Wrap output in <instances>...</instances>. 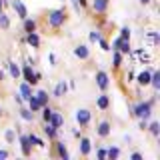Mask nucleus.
Instances as JSON below:
<instances>
[{
  "mask_svg": "<svg viewBox=\"0 0 160 160\" xmlns=\"http://www.w3.org/2000/svg\"><path fill=\"white\" fill-rule=\"evenodd\" d=\"M152 106H154V98L146 100V102H138L136 106H132V116L140 120H148L150 114H152Z\"/></svg>",
  "mask_w": 160,
  "mask_h": 160,
  "instance_id": "obj_1",
  "label": "nucleus"
},
{
  "mask_svg": "<svg viewBox=\"0 0 160 160\" xmlns=\"http://www.w3.org/2000/svg\"><path fill=\"white\" fill-rule=\"evenodd\" d=\"M46 22H48V26L52 28V30H58L64 22H66V10H64V8L50 10L48 16H46Z\"/></svg>",
  "mask_w": 160,
  "mask_h": 160,
  "instance_id": "obj_2",
  "label": "nucleus"
},
{
  "mask_svg": "<svg viewBox=\"0 0 160 160\" xmlns=\"http://www.w3.org/2000/svg\"><path fill=\"white\" fill-rule=\"evenodd\" d=\"M20 74L24 76V82H28L30 86H36V84H38V80H40V76H42L40 72H34L30 64H24V70H22Z\"/></svg>",
  "mask_w": 160,
  "mask_h": 160,
  "instance_id": "obj_3",
  "label": "nucleus"
},
{
  "mask_svg": "<svg viewBox=\"0 0 160 160\" xmlns=\"http://www.w3.org/2000/svg\"><path fill=\"white\" fill-rule=\"evenodd\" d=\"M142 44L148 46V48H156L160 44V36H158L156 30H148V32H144L142 34Z\"/></svg>",
  "mask_w": 160,
  "mask_h": 160,
  "instance_id": "obj_4",
  "label": "nucleus"
},
{
  "mask_svg": "<svg viewBox=\"0 0 160 160\" xmlns=\"http://www.w3.org/2000/svg\"><path fill=\"white\" fill-rule=\"evenodd\" d=\"M90 120H92V112H90L88 108H78L76 110V122L80 126H88Z\"/></svg>",
  "mask_w": 160,
  "mask_h": 160,
  "instance_id": "obj_5",
  "label": "nucleus"
},
{
  "mask_svg": "<svg viewBox=\"0 0 160 160\" xmlns=\"http://www.w3.org/2000/svg\"><path fill=\"white\" fill-rule=\"evenodd\" d=\"M112 50H118L120 54H130L132 50H130V40H124V38H116L112 42Z\"/></svg>",
  "mask_w": 160,
  "mask_h": 160,
  "instance_id": "obj_6",
  "label": "nucleus"
},
{
  "mask_svg": "<svg viewBox=\"0 0 160 160\" xmlns=\"http://www.w3.org/2000/svg\"><path fill=\"white\" fill-rule=\"evenodd\" d=\"M96 86L100 90H106L110 86V78H108V74L104 72V70H98L96 72Z\"/></svg>",
  "mask_w": 160,
  "mask_h": 160,
  "instance_id": "obj_7",
  "label": "nucleus"
},
{
  "mask_svg": "<svg viewBox=\"0 0 160 160\" xmlns=\"http://www.w3.org/2000/svg\"><path fill=\"white\" fill-rule=\"evenodd\" d=\"M108 6H110V0H92V10L96 14H106Z\"/></svg>",
  "mask_w": 160,
  "mask_h": 160,
  "instance_id": "obj_8",
  "label": "nucleus"
},
{
  "mask_svg": "<svg viewBox=\"0 0 160 160\" xmlns=\"http://www.w3.org/2000/svg\"><path fill=\"white\" fill-rule=\"evenodd\" d=\"M20 148H22L24 156H30V154H32V144H30L26 134H20Z\"/></svg>",
  "mask_w": 160,
  "mask_h": 160,
  "instance_id": "obj_9",
  "label": "nucleus"
},
{
  "mask_svg": "<svg viewBox=\"0 0 160 160\" xmlns=\"http://www.w3.org/2000/svg\"><path fill=\"white\" fill-rule=\"evenodd\" d=\"M12 8L16 10V14H18V16L22 18V20H24V18H28V10H26V6H24L20 0H12Z\"/></svg>",
  "mask_w": 160,
  "mask_h": 160,
  "instance_id": "obj_10",
  "label": "nucleus"
},
{
  "mask_svg": "<svg viewBox=\"0 0 160 160\" xmlns=\"http://www.w3.org/2000/svg\"><path fill=\"white\" fill-rule=\"evenodd\" d=\"M54 152H56V156H58V158L68 160V150H66V146H64V142L56 140V142H54Z\"/></svg>",
  "mask_w": 160,
  "mask_h": 160,
  "instance_id": "obj_11",
  "label": "nucleus"
},
{
  "mask_svg": "<svg viewBox=\"0 0 160 160\" xmlns=\"http://www.w3.org/2000/svg\"><path fill=\"white\" fill-rule=\"evenodd\" d=\"M74 56L80 58V60L90 58V50H88V46H84V44H78V46L74 48Z\"/></svg>",
  "mask_w": 160,
  "mask_h": 160,
  "instance_id": "obj_12",
  "label": "nucleus"
},
{
  "mask_svg": "<svg viewBox=\"0 0 160 160\" xmlns=\"http://www.w3.org/2000/svg\"><path fill=\"white\" fill-rule=\"evenodd\" d=\"M80 154H82V156H88L90 154V148H92V142H90V138H86V136H82L80 138Z\"/></svg>",
  "mask_w": 160,
  "mask_h": 160,
  "instance_id": "obj_13",
  "label": "nucleus"
},
{
  "mask_svg": "<svg viewBox=\"0 0 160 160\" xmlns=\"http://www.w3.org/2000/svg\"><path fill=\"white\" fill-rule=\"evenodd\" d=\"M48 122L52 124L54 128H58V130H60V126L64 124V116H62L60 112H54V110H52V114H50V120H48Z\"/></svg>",
  "mask_w": 160,
  "mask_h": 160,
  "instance_id": "obj_14",
  "label": "nucleus"
},
{
  "mask_svg": "<svg viewBox=\"0 0 160 160\" xmlns=\"http://www.w3.org/2000/svg\"><path fill=\"white\" fill-rule=\"evenodd\" d=\"M24 42H26L28 46H32V48H38L40 46V36H38L36 32H30V34L24 36Z\"/></svg>",
  "mask_w": 160,
  "mask_h": 160,
  "instance_id": "obj_15",
  "label": "nucleus"
},
{
  "mask_svg": "<svg viewBox=\"0 0 160 160\" xmlns=\"http://www.w3.org/2000/svg\"><path fill=\"white\" fill-rule=\"evenodd\" d=\"M66 92H68L66 80H60V82L56 84V88H54V96H56V98H62V96H66Z\"/></svg>",
  "mask_w": 160,
  "mask_h": 160,
  "instance_id": "obj_16",
  "label": "nucleus"
},
{
  "mask_svg": "<svg viewBox=\"0 0 160 160\" xmlns=\"http://www.w3.org/2000/svg\"><path fill=\"white\" fill-rule=\"evenodd\" d=\"M96 132H98L100 138H106V136H108V134H110V122H108V120H102V122L98 124Z\"/></svg>",
  "mask_w": 160,
  "mask_h": 160,
  "instance_id": "obj_17",
  "label": "nucleus"
},
{
  "mask_svg": "<svg viewBox=\"0 0 160 160\" xmlns=\"http://www.w3.org/2000/svg\"><path fill=\"white\" fill-rule=\"evenodd\" d=\"M96 106L100 110H108V106H110V96L108 94H100V96L96 98Z\"/></svg>",
  "mask_w": 160,
  "mask_h": 160,
  "instance_id": "obj_18",
  "label": "nucleus"
},
{
  "mask_svg": "<svg viewBox=\"0 0 160 160\" xmlns=\"http://www.w3.org/2000/svg\"><path fill=\"white\" fill-rule=\"evenodd\" d=\"M36 20H32V18H24V24H22V28H24V32L30 34V32H36Z\"/></svg>",
  "mask_w": 160,
  "mask_h": 160,
  "instance_id": "obj_19",
  "label": "nucleus"
},
{
  "mask_svg": "<svg viewBox=\"0 0 160 160\" xmlns=\"http://www.w3.org/2000/svg\"><path fill=\"white\" fill-rule=\"evenodd\" d=\"M44 134H46L48 138H52V140H54V138L58 136V128H54L50 122H44Z\"/></svg>",
  "mask_w": 160,
  "mask_h": 160,
  "instance_id": "obj_20",
  "label": "nucleus"
},
{
  "mask_svg": "<svg viewBox=\"0 0 160 160\" xmlns=\"http://www.w3.org/2000/svg\"><path fill=\"white\" fill-rule=\"evenodd\" d=\"M20 96H22V100H28L30 96H32V90H30V84L28 82L20 84Z\"/></svg>",
  "mask_w": 160,
  "mask_h": 160,
  "instance_id": "obj_21",
  "label": "nucleus"
},
{
  "mask_svg": "<svg viewBox=\"0 0 160 160\" xmlns=\"http://www.w3.org/2000/svg\"><path fill=\"white\" fill-rule=\"evenodd\" d=\"M150 74H152L150 70H144V72L138 74V84H140V86H148V84H150Z\"/></svg>",
  "mask_w": 160,
  "mask_h": 160,
  "instance_id": "obj_22",
  "label": "nucleus"
},
{
  "mask_svg": "<svg viewBox=\"0 0 160 160\" xmlns=\"http://www.w3.org/2000/svg\"><path fill=\"white\" fill-rule=\"evenodd\" d=\"M8 70H10V76H12L14 80L20 78V68H18L16 62H12V60H10V62H8Z\"/></svg>",
  "mask_w": 160,
  "mask_h": 160,
  "instance_id": "obj_23",
  "label": "nucleus"
},
{
  "mask_svg": "<svg viewBox=\"0 0 160 160\" xmlns=\"http://www.w3.org/2000/svg\"><path fill=\"white\" fill-rule=\"evenodd\" d=\"M150 84H152V88L156 90H160V72H156V70H154L152 74H150Z\"/></svg>",
  "mask_w": 160,
  "mask_h": 160,
  "instance_id": "obj_24",
  "label": "nucleus"
},
{
  "mask_svg": "<svg viewBox=\"0 0 160 160\" xmlns=\"http://www.w3.org/2000/svg\"><path fill=\"white\" fill-rule=\"evenodd\" d=\"M20 116L26 120V122H34V112L30 108H20Z\"/></svg>",
  "mask_w": 160,
  "mask_h": 160,
  "instance_id": "obj_25",
  "label": "nucleus"
},
{
  "mask_svg": "<svg viewBox=\"0 0 160 160\" xmlns=\"http://www.w3.org/2000/svg\"><path fill=\"white\" fill-rule=\"evenodd\" d=\"M134 56H138L140 60H142V64H144V62H146V64H150V62H152V56H150V54H146L142 48H140V50H136V52H134Z\"/></svg>",
  "mask_w": 160,
  "mask_h": 160,
  "instance_id": "obj_26",
  "label": "nucleus"
},
{
  "mask_svg": "<svg viewBox=\"0 0 160 160\" xmlns=\"http://www.w3.org/2000/svg\"><path fill=\"white\" fill-rule=\"evenodd\" d=\"M26 102H28V108L32 110V112H36V110H40V108H42V106H40V102H38V98H36V96H30V98L26 100Z\"/></svg>",
  "mask_w": 160,
  "mask_h": 160,
  "instance_id": "obj_27",
  "label": "nucleus"
},
{
  "mask_svg": "<svg viewBox=\"0 0 160 160\" xmlns=\"http://www.w3.org/2000/svg\"><path fill=\"white\" fill-rule=\"evenodd\" d=\"M112 66H114V70H118L120 66H122V54L118 52V50H114V54H112Z\"/></svg>",
  "mask_w": 160,
  "mask_h": 160,
  "instance_id": "obj_28",
  "label": "nucleus"
},
{
  "mask_svg": "<svg viewBox=\"0 0 160 160\" xmlns=\"http://www.w3.org/2000/svg\"><path fill=\"white\" fill-rule=\"evenodd\" d=\"M146 130H148L150 134H152V136H156V138L160 136V124H158V122H150Z\"/></svg>",
  "mask_w": 160,
  "mask_h": 160,
  "instance_id": "obj_29",
  "label": "nucleus"
},
{
  "mask_svg": "<svg viewBox=\"0 0 160 160\" xmlns=\"http://www.w3.org/2000/svg\"><path fill=\"white\" fill-rule=\"evenodd\" d=\"M26 136H28V140H30V144H36V146H40V148H44V146H46V144H44V142H42V140H40V138H38L34 132L26 134Z\"/></svg>",
  "mask_w": 160,
  "mask_h": 160,
  "instance_id": "obj_30",
  "label": "nucleus"
},
{
  "mask_svg": "<svg viewBox=\"0 0 160 160\" xmlns=\"http://www.w3.org/2000/svg\"><path fill=\"white\" fill-rule=\"evenodd\" d=\"M36 98H38L40 106H46V104H48V92H46V90H40V92L36 94Z\"/></svg>",
  "mask_w": 160,
  "mask_h": 160,
  "instance_id": "obj_31",
  "label": "nucleus"
},
{
  "mask_svg": "<svg viewBox=\"0 0 160 160\" xmlns=\"http://www.w3.org/2000/svg\"><path fill=\"white\" fill-rule=\"evenodd\" d=\"M50 114H52V108H50L48 104H46V106H42V120H44V122H48V120H50Z\"/></svg>",
  "mask_w": 160,
  "mask_h": 160,
  "instance_id": "obj_32",
  "label": "nucleus"
},
{
  "mask_svg": "<svg viewBox=\"0 0 160 160\" xmlns=\"http://www.w3.org/2000/svg\"><path fill=\"white\" fill-rule=\"evenodd\" d=\"M4 138H6V142L12 144V142H14V138H16V132H14V128H8V130H6V134H4Z\"/></svg>",
  "mask_w": 160,
  "mask_h": 160,
  "instance_id": "obj_33",
  "label": "nucleus"
},
{
  "mask_svg": "<svg viewBox=\"0 0 160 160\" xmlns=\"http://www.w3.org/2000/svg\"><path fill=\"white\" fill-rule=\"evenodd\" d=\"M118 154H120V150H118V148H108V150H106V158H110V160L118 158Z\"/></svg>",
  "mask_w": 160,
  "mask_h": 160,
  "instance_id": "obj_34",
  "label": "nucleus"
},
{
  "mask_svg": "<svg viewBox=\"0 0 160 160\" xmlns=\"http://www.w3.org/2000/svg\"><path fill=\"white\" fill-rule=\"evenodd\" d=\"M10 26V20H8V16H6V14H0V28H4V30H6Z\"/></svg>",
  "mask_w": 160,
  "mask_h": 160,
  "instance_id": "obj_35",
  "label": "nucleus"
},
{
  "mask_svg": "<svg viewBox=\"0 0 160 160\" xmlns=\"http://www.w3.org/2000/svg\"><path fill=\"white\" fill-rule=\"evenodd\" d=\"M120 38L130 40V28L128 26H122V28H120Z\"/></svg>",
  "mask_w": 160,
  "mask_h": 160,
  "instance_id": "obj_36",
  "label": "nucleus"
},
{
  "mask_svg": "<svg viewBox=\"0 0 160 160\" xmlns=\"http://www.w3.org/2000/svg\"><path fill=\"white\" fill-rule=\"evenodd\" d=\"M100 38H102V34H100L98 30H94V32H90V42H98Z\"/></svg>",
  "mask_w": 160,
  "mask_h": 160,
  "instance_id": "obj_37",
  "label": "nucleus"
},
{
  "mask_svg": "<svg viewBox=\"0 0 160 160\" xmlns=\"http://www.w3.org/2000/svg\"><path fill=\"white\" fill-rule=\"evenodd\" d=\"M98 42H100V48H102V50H110V44H108V42H106L104 38H100Z\"/></svg>",
  "mask_w": 160,
  "mask_h": 160,
  "instance_id": "obj_38",
  "label": "nucleus"
},
{
  "mask_svg": "<svg viewBox=\"0 0 160 160\" xmlns=\"http://www.w3.org/2000/svg\"><path fill=\"white\" fill-rule=\"evenodd\" d=\"M138 126H140V130H146V128H148V120H140Z\"/></svg>",
  "mask_w": 160,
  "mask_h": 160,
  "instance_id": "obj_39",
  "label": "nucleus"
},
{
  "mask_svg": "<svg viewBox=\"0 0 160 160\" xmlns=\"http://www.w3.org/2000/svg\"><path fill=\"white\" fill-rule=\"evenodd\" d=\"M76 4H78L80 8H86L88 6V0H76Z\"/></svg>",
  "mask_w": 160,
  "mask_h": 160,
  "instance_id": "obj_40",
  "label": "nucleus"
},
{
  "mask_svg": "<svg viewBox=\"0 0 160 160\" xmlns=\"http://www.w3.org/2000/svg\"><path fill=\"white\" fill-rule=\"evenodd\" d=\"M98 158H100V160L106 158V150H104V148H100V150H98Z\"/></svg>",
  "mask_w": 160,
  "mask_h": 160,
  "instance_id": "obj_41",
  "label": "nucleus"
},
{
  "mask_svg": "<svg viewBox=\"0 0 160 160\" xmlns=\"http://www.w3.org/2000/svg\"><path fill=\"white\" fill-rule=\"evenodd\" d=\"M130 158H132V160H142V154H140V152H134Z\"/></svg>",
  "mask_w": 160,
  "mask_h": 160,
  "instance_id": "obj_42",
  "label": "nucleus"
},
{
  "mask_svg": "<svg viewBox=\"0 0 160 160\" xmlns=\"http://www.w3.org/2000/svg\"><path fill=\"white\" fill-rule=\"evenodd\" d=\"M2 158H8V152H6V150H0V160H2Z\"/></svg>",
  "mask_w": 160,
  "mask_h": 160,
  "instance_id": "obj_43",
  "label": "nucleus"
},
{
  "mask_svg": "<svg viewBox=\"0 0 160 160\" xmlns=\"http://www.w3.org/2000/svg\"><path fill=\"white\" fill-rule=\"evenodd\" d=\"M138 2H140V4H148L150 0H138Z\"/></svg>",
  "mask_w": 160,
  "mask_h": 160,
  "instance_id": "obj_44",
  "label": "nucleus"
},
{
  "mask_svg": "<svg viewBox=\"0 0 160 160\" xmlns=\"http://www.w3.org/2000/svg\"><path fill=\"white\" fill-rule=\"evenodd\" d=\"M0 14H2V2H0Z\"/></svg>",
  "mask_w": 160,
  "mask_h": 160,
  "instance_id": "obj_45",
  "label": "nucleus"
},
{
  "mask_svg": "<svg viewBox=\"0 0 160 160\" xmlns=\"http://www.w3.org/2000/svg\"><path fill=\"white\" fill-rule=\"evenodd\" d=\"M0 2H2V4H4V2H6V0H0Z\"/></svg>",
  "mask_w": 160,
  "mask_h": 160,
  "instance_id": "obj_46",
  "label": "nucleus"
},
{
  "mask_svg": "<svg viewBox=\"0 0 160 160\" xmlns=\"http://www.w3.org/2000/svg\"><path fill=\"white\" fill-rule=\"evenodd\" d=\"M0 112H2V108H0Z\"/></svg>",
  "mask_w": 160,
  "mask_h": 160,
  "instance_id": "obj_47",
  "label": "nucleus"
},
{
  "mask_svg": "<svg viewBox=\"0 0 160 160\" xmlns=\"http://www.w3.org/2000/svg\"><path fill=\"white\" fill-rule=\"evenodd\" d=\"M62 2H64V0H62Z\"/></svg>",
  "mask_w": 160,
  "mask_h": 160,
  "instance_id": "obj_48",
  "label": "nucleus"
}]
</instances>
